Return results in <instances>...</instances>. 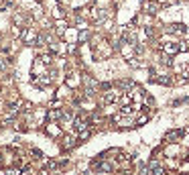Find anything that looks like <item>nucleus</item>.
Here are the masks:
<instances>
[{"label": "nucleus", "instance_id": "obj_13", "mask_svg": "<svg viewBox=\"0 0 189 175\" xmlns=\"http://www.w3.org/2000/svg\"><path fill=\"white\" fill-rule=\"evenodd\" d=\"M37 45H47V37L45 35H39L37 37Z\"/></svg>", "mask_w": 189, "mask_h": 175}, {"label": "nucleus", "instance_id": "obj_6", "mask_svg": "<svg viewBox=\"0 0 189 175\" xmlns=\"http://www.w3.org/2000/svg\"><path fill=\"white\" fill-rule=\"evenodd\" d=\"M181 134H183V131H169L165 134V140L167 143H175L177 138H181Z\"/></svg>", "mask_w": 189, "mask_h": 175}, {"label": "nucleus", "instance_id": "obj_15", "mask_svg": "<svg viewBox=\"0 0 189 175\" xmlns=\"http://www.w3.org/2000/svg\"><path fill=\"white\" fill-rule=\"evenodd\" d=\"M31 157H33V159H41V151H39V149H33V151H31Z\"/></svg>", "mask_w": 189, "mask_h": 175}, {"label": "nucleus", "instance_id": "obj_12", "mask_svg": "<svg viewBox=\"0 0 189 175\" xmlns=\"http://www.w3.org/2000/svg\"><path fill=\"white\" fill-rule=\"evenodd\" d=\"M39 59H41V61H43V63H45V65H49V63H51V61H53V57H51V55H41V57H39Z\"/></svg>", "mask_w": 189, "mask_h": 175}, {"label": "nucleus", "instance_id": "obj_19", "mask_svg": "<svg viewBox=\"0 0 189 175\" xmlns=\"http://www.w3.org/2000/svg\"><path fill=\"white\" fill-rule=\"evenodd\" d=\"M0 92H2V90H0Z\"/></svg>", "mask_w": 189, "mask_h": 175}, {"label": "nucleus", "instance_id": "obj_17", "mask_svg": "<svg viewBox=\"0 0 189 175\" xmlns=\"http://www.w3.org/2000/svg\"><path fill=\"white\" fill-rule=\"evenodd\" d=\"M18 173H20L18 169H16V171H14V169H10V171H8V175H18Z\"/></svg>", "mask_w": 189, "mask_h": 175}, {"label": "nucleus", "instance_id": "obj_1", "mask_svg": "<svg viewBox=\"0 0 189 175\" xmlns=\"http://www.w3.org/2000/svg\"><path fill=\"white\" fill-rule=\"evenodd\" d=\"M165 31H167V33H171V35H179V37H181V35H187L189 29L185 27V25H179V23H175V25H169Z\"/></svg>", "mask_w": 189, "mask_h": 175}, {"label": "nucleus", "instance_id": "obj_2", "mask_svg": "<svg viewBox=\"0 0 189 175\" xmlns=\"http://www.w3.org/2000/svg\"><path fill=\"white\" fill-rule=\"evenodd\" d=\"M73 126H75V131L77 132H82V131H86V128H90V122H88V118L77 116V118L73 120Z\"/></svg>", "mask_w": 189, "mask_h": 175}, {"label": "nucleus", "instance_id": "obj_3", "mask_svg": "<svg viewBox=\"0 0 189 175\" xmlns=\"http://www.w3.org/2000/svg\"><path fill=\"white\" fill-rule=\"evenodd\" d=\"M159 8H161V4H159V2H155V0L144 2V12H148V14H157V12H159Z\"/></svg>", "mask_w": 189, "mask_h": 175}, {"label": "nucleus", "instance_id": "obj_18", "mask_svg": "<svg viewBox=\"0 0 189 175\" xmlns=\"http://www.w3.org/2000/svg\"><path fill=\"white\" fill-rule=\"evenodd\" d=\"M61 2H69V0H61Z\"/></svg>", "mask_w": 189, "mask_h": 175}, {"label": "nucleus", "instance_id": "obj_7", "mask_svg": "<svg viewBox=\"0 0 189 175\" xmlns=\"http://www.w3.org/2000/svg\"><path fill=\"white\" fill-rule=\"evenodd\" d=\"M25 41H27V45H37V35H35V31H27L25 33Z\"/></svg>", "mask_w": 189, "mask_h": 175}, {"label": "nucleus", "instance_id": "obj_9", "mask_svg": "<svg viewBox=\"0 0 189 175\" xmlns=\"http://www.w3.org/2000/svg\"><path fill=\"white\" fill-rule=\"evenodd\" d=\"M75 145V138L73 136H65V140H63V149H71Z\"/></svg>", "mask_w": 189, "mask_h": 175}, {"label": "nucleus", "instance_id": "obj_11", "mask_svg": "<svg viewBox=\"0 0 189 175\" xmlns=\"http://www.w3.org/2000/svg\"><path fill=\"white\" fill-rule=\"evenodd\" d=\"M148 122V116L146 114H141L138 118H136V126H142V124H146Z\"/></svg>", "mask_w": 189, "mask_h": 175}, {"label": "nucleus", "instance_id": "obj_5", "mask_svg": "<svg viewBox=\"0 0 189 175\" xmlns=\"http://www.w3.org/2000/svg\"><path fill=\"white\" fill-rule=\"evenodd\" d=\"M163 51H165L167 55H175V53L179 51V43H165L163 45Z\"/></svg>", "mask_w": 189, "mask_h": 175}, {"label": "nucleus", "instance_id": "obj_16", "mask_svg": "<svg viewBox=\"0 0 189 175\" xmlns=\"http://www.w3.org/2000/svg\"><path fill=\"white\" fill-rule=\"evenodd\" d=\"M12 33H14V37H20V35H22V29H18V27H14V29H12Z\"/></svg>", "mask_w": 189, "mask_h": 175}, {"label": "nucleus", "instance_id": "obj_10", "mask_svg": "<svg viewBox=\"0 0 189 175\" xmlns=\"http://www.w3.org/2000/svg\"><path fill=\"white\" fill-rule=\"evenodd\" d=\"M77 136H79V140H88V138L92 136V131H90V128H86V131H82V132H79Z\"/></svg>", "mask_w": 189, "mask_h": 175}, {"label": "nucleus", "instance_id": "obj_4", "mask_svg": "<svg viewBox=\"0 0 189 175\" xmlns=\"http://www.w3.org/2000/svg\"><path fill=\"white\" fill-rule=\"evenodd\" d=\"M45 132H47L49 136H59V134H61L59 126H57L55 122H47V126H45Z\"/></svg>", "mask_w": 189, "mask_h": 175}, {"label": "nucleus", "instance_id": "obj_8", "mask_svg": "<svg viewBox=\"0 0 189 175\" xmlns=\"http://www.w3.org/2000/svg\"><path fill=\"white\" fill-rule=\"evenodd\" d=\"M77 82H79V80H77V73H71V76L67 78V82H65V84H67L69 88H75V86H77Z\"/></svg>", "mask_w": 189, "mask_h": 175}, {"label": "nucleus", "instance_id": "obj_14", "mask_svg": "<svg viewBox=\"0 0 189 175\" xmlns=\"http://www.w3.org/2000/svg\"><path fill=\"white\" fill-rule=\"evenodd\" d=\"M88 39H90V33L88 31H82L79 33V41H88Z\"/></svg>", "mask_w": 189, "mask_h": 175}]
</instances>
